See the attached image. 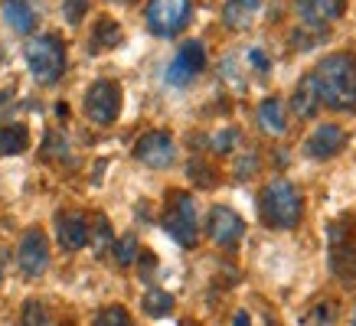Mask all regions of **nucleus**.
Wrapping results in <instances>:
<instances>
[{"label":"nucleus","instance_id":"obj_26","mask_svg":"<svg viewBox=\"0 0 356 326\" xmlns=\"http://www.w3.org/2000/svg\"><path fill=\"white\" fill-rule=\"evenodd\" d=\"M86 10H88V0H63V17H65V23H82V17H86Z\"/></svg>","mask_w":356,"mask_h":326},{"label":"nucleus","instance_id":"obj_19","mask_svg":"<svg viewBox=\"0 0 356 326\" xmlns=\"http://www.w3.org/2000/svg\"><path fill=\"white\" fill-rule=\"evenodd\" d=\"M30 147V130L26 124H7L0 130V157H17Z\"/></svg>","mask_w":356,"mask_h":326},{"label":"nucleus","instance_id":"obj_21","mask_svg":"<svg viewBox=\"0 0 356 326\" xmlns=\"http://www.w3.org/2000/svg\"><path fill=\"white\" fill-rule=\"evenodd\" d=\"M92 225H95V228H88V235H95V241H92V248H95V255L102 258V255L108 251L111 239H115V235H111V222H108L105 216H95V218H92Z\"/></svg>","mask_w":356,"mask_h":326},{"label":"nucleus","instance_id":"obj_7","mask_svg":"<svg viewBox=\"0 0 356 326\" xmlns=\"http://www.w3.org/2000/svg\"><path fill=\"white\" fill-rule=\"evenodd\" d=\"M206 69V49L203 43H196V40H190V43H184L180 49H177V55L170 59V65H167V82L177 88L190 85L200 72Z\"/></svg>","mask_w":356,"mask_h":326},{"label":"nucleus","instance_id":"obj_23","mask_svg":"<svg viewBox=\"0 0 356 326\" xmlns=\"http://www.w3.org/2000/svg\"><path fill=\"white\" fill-rule=\"evenodd\" d=\"M49 316H46V307L40 300H26L23 304V316H20V326H46Z\"/></svg>","mask_w":356,"mask_h":326},{"label":"nucleus","instance_id":"obj_32","mask_svg":"<svg viewBox=\"0 0 356 326\" xmlns=\"http://www.w3.org/2000/svg\"><path fill=\"white\" fill-rule=\"evenodd\" d=\"M111 3H134V0H111Z\"/></svg>","mask_w":356,"mask_h":326},{"label":"nucleus","instance_id":"obj_33","mask_svg":"<svg viewBox=\"0 0 356 326\" xmlns=\"http://www.w3.org/2000/svg\"><path fill=\"white\" fill-rule=\"evenodd\" d=\"M353 326H356V316H353Z\"/></svg>","mask_w":356,"mask_h":326},{"label":"nucleus","instance_id":"obj_22","mask_svg":"<svg viewBox=\"0 0 356 326\" xmlns=\"http://www.w3.org/2000/svg\"><path fill=\"white\" fill-rule=\"evenodd\" d=\"M115 261H118L121 268H131L138 261V239L134 235H124V239L115 241Z\"/></svg>","mask_w":356,"mask_h":326},{"label":"nucleus","instance_id":"obj_16","mask_svg":"<svg viewBox=\"0 0 356 326\" xmlns=\"http://www.w3.org/2000/svg\"><path fill=\"white\" fill-rule=\"evenodd\" d=\"M259 124L265 134H284L288 130V114L281 98H265L259 105Z\"/></svg>","mask_w":356,"mask_h":326},{"label":"nucleus","instance_id":"obj_6","mask_svg":"<svg viewBox=\"0 0 356 326\" xmlns=\"http://www.w3.org/2000/svg\"><path fill=\"white\" fill-rule=\"evenodd\" d=\"M86 114L95 124H111L121 114V88L108 78H102L86 92Z\"/></svg>","mask_w":356,"mask_h":326},{"label":"nucleus","instance_id":"obj_12","mask_svg":"<svg viewBox=\"0 0 356 326\" xmlns=\"http://www.w3.org/2000/svg\"><path fill=\"white\" fill-rule=\"evenodd\" d=\"M346 0H298V13L301 20L314 30H324L327 23H334L343 17Z\"/></svg>","mask_w":356,"mask_h":326},{"label":"nucleus","instance_id":"obj_15","mask_svg":"<svg viewBox=\"0 0 356 326\" xmlns=\"http://www.w3.org/2000/svg\"><path fill=\"white\" fill-rule=\"evenodd\" d=\"M291 108L298 118H314V114L321 111V95H317V85H314V76L301 78V85L294 88Z\"/></svg>","mask_w":356,"mask_h":326},{"label":"nucleus","instance_id":"obj_10","mask_svg":"<svg viewBox=\"0 0 356 326\" xmlns=\"http://www.w3.org/2000/svg\"><path fill=\"white\" fill-rule=\"evenodd\" d=\"M242 232H245V222H242V216H238L236 209L216 206L209 212V239L216 241V245L232 248V245H238Z\"/></svg>","mask_w":356,"mask_h":326},{"label":"nucleus","instance_id":"obj_14","mask_svg":"<svg viewBox=\"0 0 356 326\" xmlns=\"http://www.w3.org/2000/svg\"><path fill=\"white\" fill-rule=\"evenodd\" d=\"M259 10L261 0H226L222 3V20H226L229 30H245L259 17Z\"/></svg>","mask_w":356,"mask_h":326},{"label":"nucleus","instance_id":"obj_11","mask_svg":"<svg viewBox=\"0 0 356 326\" xmlns=\"http://www.w3.org/2000/svg\"><path fill=\"white\" fill-rule=\"evenodd\" d=\"M346 147V130L340 124H321L314 130L307 144H304V153L311 160H327V157H337V153Z\"/></svg>","mask_w":356,"mask_h":326},{"label":"nucleus","instance_id":"obj_18","mask_svg":"<svg viewBox=\"0 0 356 326\" xmlns=\"http://www.w3.org/2000/svg\"><path fill=\"white\" fill-rule=\"evenodd\" d=\"M121 26L118 20H111V17H102V20L95 23V30H92V36H88V49L92 53H102V49H111V46L121 43Z\"/></svg>","mask_w":356,"mask_h":326},{"label":"nucleus","instance_id":"obj_20","mask_svg":"<svg viewBox=\"0 0 356 326\" xmlns=\"http://www.w3.org/2000/svg\"><path fill=\"white\" fill-rule=\"evenodd\" d=\"M173 310V297L161 287H151V291L144 293V314L147 316H167Z\"/></svg>","mask_w":356,"mask_h":326},{"label":"nucleus","instance_id":"obj_17","mask_svg":"<svg viewBox=\"0 0 356 326\" xmlns=\"http://www.w3.org/2000/svg\"><path fill=\"white\" fill-rule=\"evenodd\" d=\"M3 20H7L10 30L30 33L33 23H36V10H33L30 0H7V3H3Z\"/></svg>","mask_w":356,"mask_h":326},{"label":"nucleus","instance_id":"obj_8","mask_svg":"<svg viewBox=\"0 0 356 326\" xmlns=\"http://www.w3.org/2000/svg\"><path fill=\"white\" fill-rule=\"evenodd\" d=\"M17 264L26 277H40V274L49 268V241L40 228H30L20 239V248H17Z\"/></svg>","mask_w":356,"mask_h":326},{"label":"nucleus","instance_id":"obj_30","mask_svg":"<svg viewBox=\"0 0 356 326\" xmlns=\"http://www.w3.org/2000/svg\"><path fill=\"white\" fill-rule=\"evenodd\" d=\"M3 271H7V255L0 251V281H3Z\"/></svg>","mask_w":356,"mask_h":326},{"label":"nucleus","instance_id":"obj_5","mask_svg":"<svg viewBox=\"0 0 356 326\" xmlns=\"http://www.w3.org/2000/svg\"><path fill=\"white\" fill-rule=\"evenodd\" d=\"M190 23V0H151L147 26L154 36H177Z\"/></svg>","mask_w":356,"mask_h":326},{"label":"nucleus","instance_id":"obj_3","mask_svg":"<svg viewBox=\"0 0 356 326\" xmlns=\"http://www.w3.org/2000/svg\"><path fill=\"white\" fill-rule=\"evenodd\" d=\"M23 55H26V65H30L33 78H36L40 85H53V82L63 78V72H65V46H63V40H59L56 33H46V36L30 40L26 49H23Z\"/></svg>","mask_w":356,"mask_h":326},{"label":"nucleus","instance_id":"obj_28","mask_svg":"<svg viewBox=\"0 0 356 326\" xmlns=\"http://www.w3.org/2000/svg\"><path fill=\"white\" fill-rule=\"evenodd\" d=\"M248 62L255 65L259 72H268V59H265V53H261V49H248Z\"/></svg>","mask_w":356,"mask_h":326},{"label":"nucleus","instance_id":"obj_13","mask_svg":"<svg viewBox=\"0 0 356 326\" xmlns=\"http://www.w3.org/2000/svg\"><path fill=\"white\" fill-rule=\"evenodd\" d=\"M56 239L65 251H79L88 245V218L82 212H65L56 218Z\"/></svg>","mask_w":356,"mask_h":326},{"label":"nucleus","instance_id":"obj_31","mask_svg":"<svg viewBox=\"0 0 356 326\" xmlns=\"http://www.w3.org/2000/svg\"><path fill=\"white\" fill-rule=\"evenodd\" d=\"M7 98H10V95H7V92H0V108L7 105Z\"/></svg>","mask_w":356,"mask_h":326},{"label":"nucleus","instance_id":"obj_27","mask_svg":"<svg viewBox=\"0 0 356 326\" xmlns=\"http://www.w3.org/2000/svg\"><path fill=\"white\" fill-rule=\"evenodd\" d=\"M236 137H238V134L232 128L219 130L216 137H213V151H216V153H229V151H232V144H236Z\"/></svg>","mask_w":356,"mask_h":326},{"label":"nucleus","instance_id":"obj_2","mask_svg":"<svg viewBox=\"0 0 356 326\" xmlns=\"http://www.w3.org/2000/svg\"><path fill=\"white\" fill-rule=\"evenodd\" d=\"M259 212H261V222L268 228L288 232V228H294L304 216L301 193H298L288 180H271V183H265V189H261V196H259Z\"/></svg>","mask_w":356,"mask_h":326},{"label":"nucleus","instance_id":"obj_4","mask_svg":"<svg viewBox=\"0 0 356 326\" xmlns=\"http://www.w3.org/2000/svg\"><path fill=\"white\" fill-rule=\"evenodd\" d=\"M163 228L177 245H184V248L196 245V239H200L196 235V206L186 193H170V206L163 212Z\"/></svg>","mask_w":356,"mask_h":326},{"label":"nucleus","instance_id":"obj_25","mask_svg":"<svg viewBox=\"0 0 356 326\" xmlns=\"http://www.w3.org/2000/svg\"><path fill=\"white\" fill-rule=\"evenodd\" d=\"M334 320H337L334 304H317V310L307 316V326H334Z\"/></svg>","mask_w":356,"mask_h":326},{"label":"nucleus","instance_id":"obj_24","mask_svg":"<svg viewBox=\"0 0 356 326\" xmlns=\"http://www.w3.org/2000/svg\"><path fill=\"white\" fill-rule=\"evenodd\" d=\"M95 326H131V316L124 307H105L95 316Z\"/></svg>","mask_w":356,"mask_h":326},{"label":"nucleus","instance_id":"obj_29","mask_svg":"<svg viewBox=\"0 0 356 326\" xmlns=\"http://www.w3.org/2000/svg\"><path fill=\"white\" fill-rule=\"evenodd\" d=\"M232 326H252V323H248V314H236V320H232Z\"/></svg>","mask_w":356,"mask_h":326},{"label":"nucleus","instance_id":"obj_1","mask_svg":"<svg viewBox=\"0 0 356 326\" xmlns=\"http://www.w3.org/2000/svg\"><path fill=\"white\" fill-rule=\"evenodd\" d=\"M321 105L334 111H356V55L334 53L311 72Z\"/></svg>","mask_w":356,"mask_h":326},{"label":"nucleus","instance_id":"obj_9","mask_svg":"<svg viewBox=\"0 0 356 326\" xmlns=\"http://www.w3.org/2000/svg\"><path fill=\"white\" fill-rule=\"evenodd\" d=\"M134 157H138L140 163L154 166V170H163V166H170V163L177 160L173 137L163 134V130H147V134L138 137V144H134Z\"/></svg>","mask_w":356,"mask_h":326}]
</instances>
